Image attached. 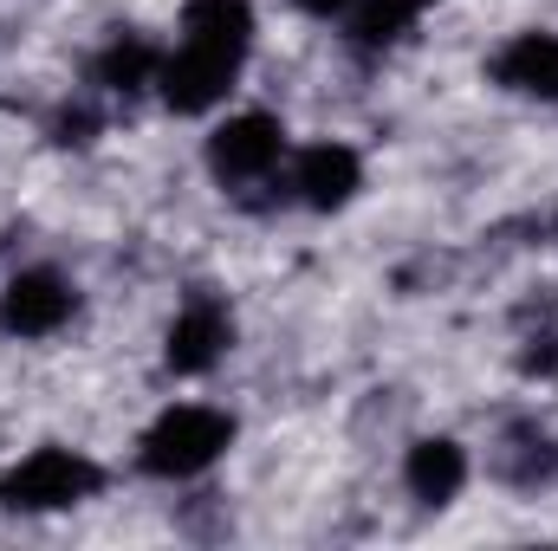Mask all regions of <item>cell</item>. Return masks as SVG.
Listing matches in <instances>:
<instances>
[{"mask_svg": "<svg viewBox=\"0 0 558 551\" xmlns=\"http://www.w3.org/2000/svg\"><path fill=\"white\" fill-rule=\"evenodd\" d=\"M299 7H305V13H318V20H331V13H344L351 0H299Z\"/></svg>", "mask_w": 558, "mask_h": 551, "instance_id": "obj_14", "label": "cell"}, {"mask_svg": "<svg viewBox=\"0 0 558 551\" xmlns=\"http://www.w3.org/2000/svg\"><path fill=\"white\" fill-rule=\"evenodd\" d=\"M403 480H410V493H416L422 506H448V500L468 487V448L448 441V434H428V441L410 448Z\"/></svg>", "mask_w": 558, "mask_h": 551, "instance_id": "obj_8", "label": "cell"}, {"mask_svg": "<svg viewBox=\"0 0 558 551\" xmlns=\"http://www.w3.org/2000/svg\"><path fill=\"white\" fill-rule=\"evenodd\" d=\"M234 72H241V59L208 52V46H182L175 59H162V65H156V85H162V105H169V111L195 118V111H208V105H221V98H228Z\"/></svg>", "mask_w": 558, "mask_h": 551, "instance_id": "obj_3", "label": "cell"}, {"mask_svg": "<svg viewBox=\"0 0 558 551\" xmlns=\"http://www.w3.org/2000/svg\"><path fill=\"white\" fill-rule=\"evenodd\" d=\"M98 461L72 454V448H33L20 467H7L0 480V506L13 513H59V506H78L98 493Z\"/></svg>", "mask_w": 558, "mask_h": 551, "instance_id": "obj_2", "label": "cell"}, {"mask_svg": "<svg viewBox=\"0 0 558 551\" xmlns=\"http://www.w3.org/2000/svg\"><path fill=\"white\" fill-rule=\"evenodd\" d=\"M357 182H364V162H357V149H344V143H318V149L299 156V195H305L312 208H344V201L357 195Z\"/></svg>", "mask_w": 558, "mask_h": 551, "instance_id": "obj_10", "label": "cell"}, {"mask_svg": "<svg viewBox=\"0 0 558 551\" xmlns=\"http://www.w3.org/2000/svg\"><path fill=\"white\" fill-rule=\"evenodd\" d=\"M494 78L507 91H520V98L558 105V33H520V39H507L500 59H494Z\"/></svg>", "mask_w": 558, "mask_h": 551, "instance_id": "obj_7", "label": "cell"}, {"mask_svg": "<svg viewBox=\"0 0 558 551\" xmlns=\"http://www.w3.org/2000/svg\"><path fill=\"white\" fill-rule=\"evenodd\" d=\"M234 441V415L202 409V403H182V409L156 415L149 434H143V474L156 480H189L202 467H215Z\"/></svg>", "mask_w": 558, "mask_h": 551, "instance_id": "obj_1", "label": "cell"}, {"mask_svg": "<svg viewBox=\"0 0 558 551\" xmlns=\"http://www.w3.org/2000/svg\"><path fill=\"white\" fill-rule=\"evenodd\" d=\"M228 338H234L228 311H221L215 298H195V305L169 325V338H162V364H169L175 377H202V370H215V357L228 351Z\"/></svg>", "mask_w": 558, "mask_h": 551, "instance_id": "obj_6", "label": "cell"}, {"mask_svg": "<svg viewBox=\"0 0 558 551\" xmlns=\"http://www.w3.org/2000/svg\"><path fill=\"white\" fill-rule=\"evenodd\" d=\"M72 285L59 273H46V267H33V273H20L7 292H0V331L7 338H46V331H59L65 318H72Z\"/></svg>", "mask_w": 558, "mask_h": 551, "instance_id": "obj_5", "label": "cell"}, {"mask_svg": "<svg viewBox=\"0 0 558 551\" xmlns=\"http://www.w3.org/2000/svg\"><path fill=\"white\" fill-rule=\"evenodd\" d=\"M254 39V0H189L182 7V46H208L241 59Z\"/></svg>", "mask_w": 558, "mask_h": 551, "instance_id": "obj_9", "label": "cell"}, {"mask_svg": "<svg viewBox=\"0 0 558 551\" xmlns=\"http://www.w3.org/2000/svg\"><path fill=\"white\" fill-rule=\"evenodd\" d=\"M156 65H162V59H156L143 39H118V46L98 59V85H111V91H137Z\"/></svg>", "mask_w": 558, "mask_h": 551, "instance_id": "obj_12", "label": "cell"}, {"mask_svg": "<svg viewBox=\"0 0 558 551\" xmlns=\"http://www.w3.org/2000/svg\"><path fill=\"white\" fill-rule=\"evenodd\" d=\"M92 131H98V124H92V111H65V118H59V143H85Z\"/></svg>", "mask_w": 558, "mask_h": 551, "instance_id": "obj_13", "label": "cell"}, {"mask_svg": "<svg viewBox=\"0 0 558 551\" xmlns=\"http://www.w3.org/2000/svg\"><path fill=\"white\" fill-rule=\"evenodd\" d=\"M422 13H428V0H357L351 39H357V46H390V39H403V33L416 26Z\"/></svg>", "mask_w": 558, "mask_h": 551, "instance_id": "obj_11", "label": "cell"}, {"mask_svg": "<svg viewBox=\"0 0 558 551\" xmlns=\"http://www.w3.org/2000/svg\"><path fill=\"white\" fill-rule=\"evenodd\" d=\"M279 149H286L279 118L241 111V118H228V124L208 137V169H215L221 182H247V175H267V169H274Z\"/></svg>", "mask_w": 558, "mask_h": 551, "instance_id": "obj_4", "label": "cell"}]
</instances>
